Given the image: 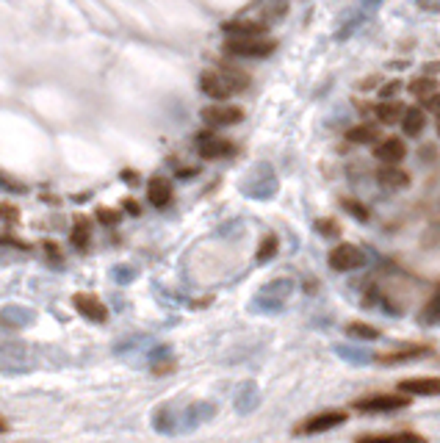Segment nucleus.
Here are the masks:
<instances>
[{"label": "nucleus", "instance_id": "obj_39", "mask_svg": "<svg viewBox=\"0 0 440 443\" xmlns=\"http://www.w3.org/2000/svg\"><path fill=\"white\" fill-rule=\"evenodd\" d=\"M424 108H426V114H435V117L440 119V92L429 95V97L424 100Z\"/></svg>", "mask_w": 440, "mask_h": 443}, {"label": "nucleus", "instance_id": "obj_18", "mask_svg": "<svg viewBox=\"0 0 440 443\" xmlns=\"http://www.w3.org/2000/svg\"><path fill=\"white\" fill-rule=\"evenodd\" d=\"M36 322V313L31 308H23V305H6L3 308V327H14V330H23V327H31Z\"/></svg>", "mask_w": 440, "mask_h": 443}, {"label": "nucleus", "instance_id": "obj_16", "mask_svg": "<svg viewBox=\"0 0 440 443\" xmlns=\"http://www.w3.org/2000/svg\"><path fill=\"white\" fill-rule=\"evenodd\" d=\"M222 31L228 36H266L269 34V23H255V20H228L222 25Z\"/></svg>", "mask_w": 440, "mask_h": 443}, {"label": "nucleus", "instance_id": "obj_32", "mask_svg": "<svg viewBox=\"0 0 440 443\" xmlns=\"http://www.w3.org/2000/svg\"><path fill=\"white\" fill-rule=\"evenodd\" d=\"M341 205H343V211H346L349 216H354L357 222H369V219H371V211L365 208V205H363L360 200H352V197H346V200H343Z\"/></svg>", "mask_w": 440, "mask_h": 443}, {"label": "nucleus", "instance_id": "obj_37", "mask_svg": "<svg viewBox=\"0 0 440 443\" xmlns=\"http://www.w3.org/2000/svg\"><path fill=\"white\" fill-rule=\"evenodd\" d=\"M0 211H3V225L6 228H12L14 222H20V208L14 202H3V205H0Z\"/></svg>", "mask_w": 440, "mask_h": 443}, {"label": "nucleus", "instance_id": "obj_3", "mask_svg": "<svg viewBox=\"0 0 440 443\" xmlns=\"http://www.w3.org/2000/svg\"><path fill=\"white\" fill-rule=\"evenodd\" d=\"M291 291H293V283L285 277H280V280H271V283H266L260 291H258V297L252 300V305H249V311H260V313H280L282 311V305L288 302V297H291Z\"/></svg>", "mask_w": 440, "mask_h": 443}, {"label": "nucleus", "instance_id": "obj_30", "mask_svg": "<svg viewBox=\"0 0 440 443\" xmlns=\"http://www.w3.org/2000/svg\"><path fill=\"white\" fill-rule=\"evenodd\" d=\"M153 424L158 432H172L175 429V407L169 402H164L156 413H153Z\"/></svg>", "mask_w": 440, "mask_h": 443}, {"label": "nucleus", "instance_id": "obj_31", "mask_svg": "<svg viewBox=\"0 0 440 443\" xmlns=\"http://www.w3.org/2000/svg\"><path fill=\"white\" fill-rule=\"evenodd\" d=\"M313 228H316V233L324 236V239H338V236H341V225H338L335 219H330V216H319V219L313 222Z\"/></svg>", "mask_w": 440, "mask_h": 443}, {"label": "nucleus", "instance_id": "obj_43", "mask_svg": "<svg viewBox=\"0 0 440 443\" xmlns=\"http://www.w3.org/2000/svg\"><path fill=\"white\" fill-rule=\"evenodd\" d=\"M119 178H122L125 183H130V186H138V183H141V180H138L141 175H138L136 169H122V175H119Z\"/></svg>", "mask_w": 440, "mask_h": 443}, {"label": "nucleus", "instance_id": "obj_12", "mask_svg": "<svg viewBox=\"0 0 440 443\" xmlns=\"http://www.w3.org/2000/svg\"><path fill=\"white\" fill-rule=\"evenodd\" d=\"M404 156H407V144L396 136H388L374 147V158H380L382 164H402Z\"/></svg>", "mask_w": 440, "mask_h": 443}, {"label": "nucleus", "instance_id": "obj_17", "mask_svg": "<svg viewBox=\"0 0 440 443\" xmlns=\"http://www.w3.org/2000/svg\"><path fill=\"white\" fill-rule=\"evenodd\" d=\"M147 200H150L156 208H167L172 202V180L164 175H156L147 186Z\"/></svg>", "mask_w": 440, "mask_h": 443}, {"label": "nucleus", "instance_id": "obj_19", "mask_svg": "<svg viewBox=\"0 0 440 443\" xmlns=\"http://www.w3.org/2000/svg\"><path fill=\"white\" fill-rule=\"evenodd\" d=\"M69 241H72V247H75V250H86L89 247V241H92V222H89V216L78 213L75 219H72Z\"/></svg>", "mask_w": 440, "mask_h": 443}, {"label": "nucleus", "instance_id": "obj_25", "mask_svg": "<svg viewBox=\"0 0 440 443\" xmlns=\"http://www.w3.org/2000/svg\"><path fill=\"white\" fill-rule=\"evenodd\" d=\"M418 322L424 324V327H437L440 324V288L429 297V302L421 308V313H418Z\"/></svg>", "mask_w": 440, "mask_h": 443}, {"label": "nucleus", "instance_id": "obj_41", "mask_svg": "<svg viewBox=\"0 0 440 443\" xmlns=\"http://www.w3.org/2000/svg\"><path fill=\"white\" fill-rule=\"evenodd\" d=\"M42 247H45V252H47V258H50L53 263H61V261H64V255L58 252V244H56V241H45Z\"/></svg>", "mask_w": 440, "mask_h": 443}, {"label": "nucleus", "instance_id": "obj_6", "mask_svg": "<svg viewBox=\"0 0 440 443\" xmlns=\"http://www.w3.org/2000/svg\"><path fill=\"white\" fill-rule=\"evenodd\" d=\"M413 399L410 394H374V396H365V399H357L354 402V410L357 413H393V410H402L407 407Z\"/></svg>", "mask_w": 440, "mask_h": 443}, {"label": "nucleus", "instance_id": "obj_22", "mask_svg": "<svg viewBox=\"0 0 440 443\" xmlns=\"http://www.w3.org/2000/svg\"><path fill=\"white\" fill-rule=\"evenodd\" d=\"M258 402H260L258 385H255V383H244V385L239 388V394H236V410H239V413H252V410L258 407Z\"/></svg>", "mask_w": 440, "mask_h": 443}, {"label": "nucleus", "instance_id": "obj_44", "mask_svg": "<svg viewBox=\"0 0 440 443\" xmlns=\"http://www.w3.org/2000/svg\"><path fill=\"white\" fill-rule=\"evenodd\" d=\"M415 3L424 12H440V0H415Z\"/></svg>", "mask_w": 440, "mask_h": 443}, {"label": "nucleus", "instance_id": "obj_40", "mask_svg": "<svg viewBox=\"0 0 440 443\" xmlns=\"http://www.w3.org/2000/svg\"><path fill=\"white\" fill-rule=\"evenodd\" d=\"M380 86H382L380 75H369V78H363V81L357 84V92H371V89H380Z\"/></svg>", "mask_w": 440, "mask_h": 443}, {"label": "nucleus", "instance_id": "obj_15", "mask_svg": "<svg viewBox=\"0 0 440 443\" xmlns=\"http://www.w3.org/2000/svg\"><path fill=\"white\" fill-rule=\"evenodd\" d=\"M377 180H380V186H385V189H391V191H404L413 180H410V175L399 167V164H385L380 172H377Z\"/></svg>", "mask_w": 440, "mask_h": 443}, {"label": "nucleus", "instance_id": "obj_1", "mask_svg": "<svg viewBox=\"0 0 440 443\" xmlns=\"http://www.w3.org/2000/svg\"><path fill=\"white\" fill-rule=\"evenodd\" d=\"M249 86V75L241 69L225 67V69H205L199 75V89L213 100H228Z\"/></svg>", "mask_w": 440, "mask_h": 443}, {"label": "nucleus", "instance_id": "obj_42", "mask_svg": "<svg viewBox=\"0 0 440 443\" xmlns=\"http://www.w3.org/2000/svg\"><path fill=\"white\" fill-rule=\"evenodd\" d=\"M122 211L130 213V216H138V213H141V208H138V202H136L133 197H125V200H122Z\"/></svg>", "mask_w": 440, "mask_h": 443}, {"label": "nucleus", "instance_id": "obj_4", "mask_svg": "<svg viewBox=\"0 0 440 443\" xmlns=\"http://www.w3.org/2000/svg\"><path fill=\"white\" fill-rule=\"evenodd\" d=\"M225 50L230 56L241 58H266L277 50V39H263V36H228Z\"/></svg>", "mask_w": 440, "mask_h": 443}, {"label": "nucleus", "instance_id": "obj_14", "mask_svg": "<svg viewBox=\"0 0 440 443\" xmlns=\"http://www.w3.org/2000/svg\"><path fill=\"white\" fill-rule=\"evenodd\" d=\"M399 391L410 396H440V377H410L399 383Z\"/></svg>", "mask_w": 440, "mask_h": 443}, {"label": "nucleus", "instance_id": "obj_24", "mask_svg": "<svg viewBox=\"0 0 440 443\" xmlns=\"http://www.w3.org/2000/svg\"><path fill=\"white\" fill-rule=\"evenodd\" d=\"M335 355L341 357V360H346V363H354V366H369L377 355H371V352H365V349H357V346H346V344H338L335 346Z\"/></svg>", "mask_w": 440, "mask_h": 443}, {"label": "nucleus", "instance_id": "obj_50", "mask_svg": "<svg viewBox=\"0 0 440 443\" xmlns=\"http://www.w3.org/2000/svg\"><path fill=\"white\" fill-rule=\"evenodd\" d=\"M437 136H440V119H437Z\"/></svg>", "mask_w": 440, "mask_h": 443}, {"label": "nucleus", "instance_id": "obj_20", "mask_svg": "<svg viewBox=\"0 0 440 443\" xmlns=\"http://www.w3.org/2000/svg\"><path fill=\"white\" fill-rule=\"evenodd\" d=\"M402 128H404V136L418 139L424 133V128H426V108H418V106L407 108L404 117H402Z\"/></svg>", "mask_w": 440, "mask_h": 443}, {"label": "nucleus", "instance_id": "obj_26", "mask_svg": "<svg viewBox=\"0 0 440 443\" xmlns=\"http://www.w3.org/2000/svg\"><path fill=\"white\" fill-rule=\"evenodd\" d=\"M407 89H410V95H413V97H418V100H426L429 95L440 92V86H437L435 75H421V78L410 81V84H407Z\"/></svg>", "mask_w": 440, "mask_h": 443}, {"label": "nucleus", "instance_id": "obj_7", "mask_svg": "<svg viewBox=\"0 0 440 443\" xmlns=\"http://www.w3.org/2000/svg\"><path fill=\"white\" fill-rule=\"evenodd\" d=\"M365 252H363V247H357V244H338V247H332L330 250V266L335 269V272H354V269H360V266H365Z\"/></svg>", "mask_w": 440, "mask_h": 443}, {"label": "nucleus", "instance_id": "obj_36", "mask_svg": "<svg viewBox=\"0 0 440 443\" xmlns=\"http://www.w3.org/2000/svg\"><path fill=\"white\" fill-rule=\"evenodd\" d=\"M172 372H178V360L175 357H158V360H153V374L156 377H167Z\"/></svg>", "mask_w": 440, "mask_h": 443}, {"label": "nucleus", "instance_id": "obj_33", "mask_svg": "<svg viewBox=\"0 0 440 443\" xmlns=\"http://www.w3.org/2000/svg\"><path fill=\"white\" fill-rule=\"evenodd\" d=\"M95 219L100 222V225H106V228H114V225H119V222H122V211L100 205V208L95 211Z\"/></svg>", "mask_w": 440, "mask_h": 443}, {"label": "nucleus", "instance_id": "obj_35", "mask_svg": "<svg viewBox=\"0 0 440 443\" xmlns=\"http://www.w3.org/2000/svg\"><path fill=\"white\" fill-rule=\"evenodd\" d=\"M136 269L133 266H127V263H119V266H114L111 269V277H114V283H119V285H127V283H133L136 280Z\"/></svg>", "mask_w": 440, "mask_h": 443}, {"label": "nucleus", "instance_id": "obj_49", "mask_svg": "<svg viewBox=\"0 0 440 443\" xmlns=\"http://www.w3.org/2000/svg\"><path fill=\"white\" fill-rule=\"evenodd\" d=\"M363 3H365V6H369V9H371V6L377 9V6H380V0H363Z\"/></svg>", "mask_w": 440, "mask_h": 443}, {"label": "nucleus", "instance_id": "obj_47", "mask_svg": "<svg viewBox=\"0 0 440 443\" xmlns=\"http://www.w3.org/2000/svg\"><path fill=\"white\" fill-rule=\"evenodd\" d=\"M205 305H210V297H205V300H194V302H191V308H205Z\"/></svg>", "mask_w": 440, "mask_h": 443}, {"label": "nucleus", "instance_id": "obj_34", "mask_svg": "<svg viewBox=\"0 0 440 443\" xmlns=\"http://www.w3.org/2000/svg\"><path fill=\"white\" fill-rule=\"evenodd\" d=\"M285 14H288V3H269V6L260 9V20L263 23H274V20L285 17Z\"/></svg>", "mask_w": 440, "mask_h": 443}, {"label": "nucleus", "instance_id": "obj_29", "mask_svg": "<svg viewBox=\"0 0 440 443\" xmlns=\"http://www.w3.org/2000/svg\"><path fill=\"white\" fill-rule=\"evenodd\" d=\"M277 252H280V239H277V233H266V236L260 239V247H258L255 261H258V263H269Z\"/></svg>", "mask_w": 440, "mask_h": 443}, {"label": "nucleus", "instance_id": "obj_48", "mask_svg": "<svg viewBox=\"0 0 440 443\" xmlns=\"http://www.w3.org/2000/svg\"><path fill=\"white\" fill-rule=\"evenodd\" d=\"M0 432H9V418H6V416L0 418Z\"/></svg>", "mask_w": 440, "mask_h": 443}, {"label": "nucleus", "instance_id": "obj_5", "mask_svg": "<svg viewBox=\"0 0 440 443\" xmlns=\"http://www.w3.org/2000/svg\"><path fill=\"white\" fill-rule=\"evenodd\" d=\"M197 147H199V156H202L205 161L233 158V156H236V150H239V147H236L230 139H225V136H216V133H210V130L197 133Z\"/></svg>", "mask_w": 440, "mask_h": 443}, {"label": "nucleus", "instance_id": "obj_21", "mask_svg": "<svg viewBox=\"0 0 440 443\" xmlns=\"http://www.w3.org/2000/svg\"><path fill=\"white\" fill-rule=\"evenodd\" d=\"M404 111H407V106L391 97V100H382V103L377 106V111H374V114H377V119H380L382 125H396V122L404 117Z\"/></svg>", "mask_w": 440, "mask_h": 443}, {"label": "nucleus", "instance_id": "obj_10", "mask_svg": "<svg viewBox=\"0 0 440 443\" xmlns=\"http://www.w3.org/2000/svg\"><path fill=\"white\" fill-rule=\"evenodd\" d=\"M435 349L429 344H410V346H402V349H393V352H382L377 355L374 360L380 366H399V363H410V360H424L429 357Z\"/></svg>", "mask_w": 440, "mask_h": 443}, {"label": "nucleus", "instance_id": "obj_28", "mask_svg": "<svg viewBox=\"0 0 440 443\" xmlns=\"http://www.w3.org/2000/svg\"><path fill=\"white\" fill-rule=\"evenodd\" d=\"M346 335H352V338H363V341H377V338H382L380 327L365 324V322H349V324H346Z\"/></svg>", "mask_w": 440, "mask_h": 443}, {"label": "nucleus", "instance_id": "obj_27", "mask_svg": "<svg viewBox=\"0 0 440 443\" xmlns=\"http://www.w3.org/2000/svg\"><path fill=\"white\" fill-rule=\"evenodd\" d=\"M213 413H216V407H213L210 402H197V405H191V407L186 410V424H188V427H199V424L210 421Z\"/></svg>", "mask_w": 440, "mask_h": 443}, {"label": "nucleus", "instance_id": "obj_13", "mask_svg": "<svg viewBox=\"0 0 440 443\" xmlns=\"http://www.w3.org/2000/svg\"><path fill=\"white\" fill-rule=\"evenodd\" d=\"M421 432H365L357 435V443H424Z\"/></svg>", "mask_w": 440, "mask_h": 443}, {"label": "nucleus", "instance_id": "obj_46", "mask_svg": "<svg viewBox=\"0 0 440 443\" xmlns=\"http://www.w3.org/2000/svg\"><path fill=\"white\" fill-rule=\"evenodd\" d=\"M3 186H6V189H12V191H25V183H12V178H9V175L3 178Z\"/></svg>", "mask_w": 440, "mask_h": 443}, {"label": "nucleus", "instance_id": "obj_8", "mask_svg": "<svg viewBox=\"0 0 440 443\" xmlns=\"http://www.w3.org/2000/svg\"><path fill=\"white\" fill-rule=\"evenodd\" d=\"M349 413L346 410H324V413H316L305 421H300L297 427H293V432L297 435H313V432H324V429H332V427H341L346 424Z\"/></svg>", "mask_w": 440, "mask_h": 443}, {"label": "nucleus", "instance_id": "obj_23", "mask_svg": "<svg viewBox=\"0 0 440 443\" xmlns=\"http://www.w3.org/2000/svg\"><path fill=\"white\" fill-rule=\"evenodd\" d=\"M377 136H380V130L374 122H360L346 130V141H352V144H374Z\"/></svg>", "mask_w": 440, "mask_h": 443}, {"label": "nucleus", "instance_id": "obj_9", "mask_svg": "<svg viewBox=\"0 0 440 443\" xmlns=\"http://www.w3.org/2000/svg\"><path fill=\"white\" fill-rule=\"evenodd\" d=\"M72 308H75L84 319L95 322V324H106L108 322V308L103 305V300L97 297V294H86V291L72 294Z\"/></svg>", "mask_w": 440, "mask_h": 443}, {"label": "nucleus", "instance_id": "obj_38", "mask_svg": "<svg viewBox=\"0 0 440 443\" xmlns=\"http://www.w3.org/2000/svg\"><path fill=\"white\" fill-rule=\"evenodd\" d=\"M402 86H404V84H402V81L396 78V81H388V84H382L377 95H380L382 100H391V97H396V92H402Z\"/></svg>", "mask_w": 440, "mask_h": 443}, {"label": "nucleus", "instance_id": "obj_2", "mask_svg": "<svg viewBox=\"0 0 440 443\" xmlns=\"http://www.w3.org/2000/svg\"><path fill=\"white\" fill-rule=\"evenodd\" d=\"M277 172L269 161H258L241 180V194L249 200H271L277 194Z\"/></svg>", "mask_w": 440, "mask_h": 443}, {"label": "nucleus", "instance_id": "obj_11", "mask_svg": "<svg viewBox=\"0 0 440 443\" xmlns=\"http://www.w3.org/2000/svg\"><path fill=\"white\" fill-rule=\"evenodd\" d=\"M202 119L210 125V128H230V125H239L244 119V108L239 106H208L202 108Z\"/></svg>", "mask_w": 440, "mask_h": 443}, {"label": "nucleus", "instance_id": "obj_45", "mask_svg": "<svg viewBox=\"0 0 440 443\" xmlns=\"http://www.w3.org/2000/svg\"><path fill=\"white\" fill-rule=\"evenodd\" d=\"M424 72H426V75H440V61H426Z\"/></svg>", "mask_w": 440, "mask_h": 443}]
</instances>
